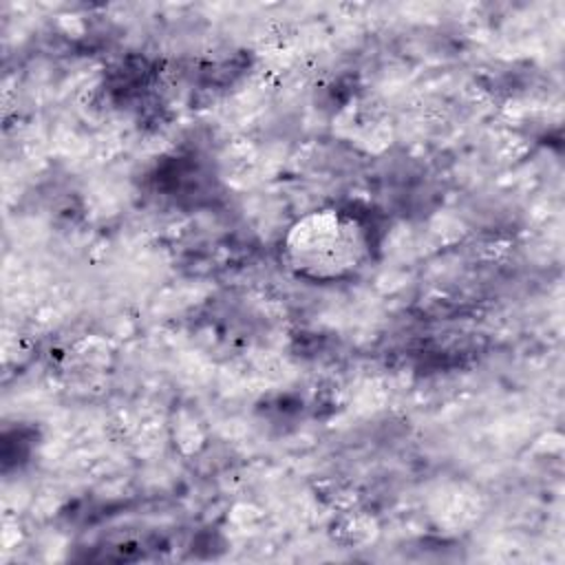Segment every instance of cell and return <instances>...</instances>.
<instances>
[{
  "mask_svg": "<svg viewBox=\"0 0 565 565\" xmlns=\"http://www.w3.org/2000/svg\"><path fill=\"white\" fill-rule=\"evenodd\" d=\"M366 227L351 212L324 207L298 218L285 236L289 267L309 280L347 278L369 258Z\"/></svg>",
  "mask_w": 565,
  "mask_h": 565,
  "instance_id": "cell-1",
  "label": "cell"
}]
</instances>
